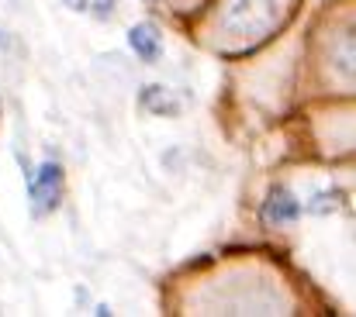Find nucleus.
<instances>
[{
	"label": "nucleus",
	"instance_id": "nucleus-4",
	"mask_svg": "<svg viewBox=\"0 0 356 317\" xmlns=\"http://www.w3.org/2000/svg\"><path fill=\"white\" fill-rule=\"evenodd\" d=\"M298 214H301V204H298V197H294L287 187L270 190V197H266V204H263V221H266V224L280 228V224L298 221Z\"/></svg>",
	"mask_w": 356,
	"mask_h": 317
},
{
	"label": "nucleus",
	"instance_id": "nucleus-6",
	"mask_svg": "<svg viewBox=\"0 0 356 317\" xmlns=\"http://www.w3.org/2000/svg\"><path fill=\"white\" fill-rule=\"evenodd\" d=\"M66 3H70L73 10H87V7H90V0H66Z\"/></svg>",
	"mask_w": 356,
	"mask_h": 317
},
{
	"label": "nucleus",
	"instance_id": "nucleus-1",
	"mask_svg": "<svg viewBox=\"0 0 356 317\" xmlns=\"http://www.w3.org/2000/svg\"><path fill=\"white\" fill-rule=\"evenodd\" d=\"M222 24L242 38L263 35L273 24V0H229L222 10Z\"/></svg>",
	"mask_w": 356,
	"mask_h": 317
},
{
	"label": "nucleus",
	"instance_id": "nucleus-2",
	"mask_svg": "<svg viewBox=\"0 0 356 317\" xmlns=\"http://www.w3.org/2000/svg\"><path fill=\"white\" fill-rule=\"evenodd\" d=\"M28 200L35 217H49L63 200V166L59 162H42L35 176L28 180Z\"/></svg>",
	"mask_w": 356,
	"mask_h": 317
},
{
	"label": "nucleus",
	"instance_id": "nucleus-5",
	"mask_svg": "<svg viewBox=\"0 0 356 317\" xmlns=\"http://www.w3.org/2000/svg\"><path fill=\"white\" fill-rule=\"evenodd\" d=\"M138 104H142V110H149L156 117H173V114L184 110V97L177 90H170V87H156L152 83V87H142Z\"/></svg>",
	"mask_w": 356,
	"mask_h": 317
},
{
	"label": "nucleus",
	"instance_id": "nucleus-3",
	"mask_svg": "<svg viewBox=\"0 0 356 317\" xmlns=\"http://www.w3.org/2000/svg\"><path fill=\"white\" fill-rule=\"evenodd\" d=\"M128 45H131V52H135L145 66L159 62V55H163V35H159V28H156L152 21L135 24V28L128 31Z\"/></svg>",
	"mask_w": 356,
	"mask_h": 317
}]
</instances>
